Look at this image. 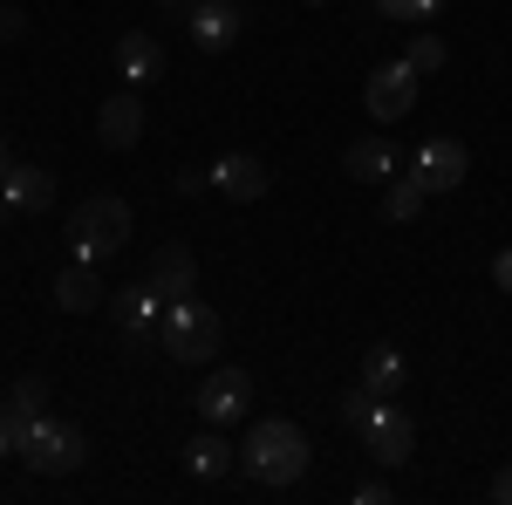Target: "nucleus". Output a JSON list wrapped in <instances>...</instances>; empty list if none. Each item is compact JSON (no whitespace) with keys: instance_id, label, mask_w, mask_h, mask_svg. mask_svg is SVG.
<instances>
[{"instance_id":"f257e3e1","label":"nucleus","mask_w":512,"mask_h":505,"mask_svg":"<svg viewBox=\"0 0 512 505\" xmlns=\"http://www.w3.org/2000/svg\"><path fill=\"white\" fill-rule=\"evenodd\" d=\"M308 458H315V444H308V430L294 424V417H260V424L246 430V444H239V471L253 485H267V492L294 485L308 471Z\"/></svg>"},{"instance_id":"f03ea898","label":"nucleus","mask_w":512,"mask_h":505,"mask_svg":"<svg viewBox=\"0 0 512 505\" xmlns=\"http://www.w3.org/2000/svg\"><path fill=\"white\" fill-rule=\"evenodd\" d=\"M219 342H226V321H219V308L212 301H198V294H185V301H164L158 314V349L171 355V362H212L219 355Z\"/></svg>"},{"instance_id":"7ed1b4c3","label":"nucleus","mask_w":512,"mask_h":505,"mask_svg":"<svg viewBox=\"0 0 512 505\" xmlns=\"http://www.w3.org/2000/svg\"><path fill=\"white\" fill-rule=\"evenodd\" d=\"M123 246H130V198H117V192H89L69 212V253L76 260H117Z\"/></svg>"},{"instance_id":"20e7f679","label":"nucleus","mask_w":512,"mask_h":505,"mask_svg":"<svg viewBox=\"0 0 512 505\" xmlns=\"http://www.w3.org/2000/svg\"><path fill=\"white\" fill-rule=\"evenodd\" d=\"M82 458H89L82 430L69 424V417H48V410H41L35 430H28V444H21V465L41 471V478H69V471H82Z\"/></svg>"},{"instance_id":"39448f33","label":"nucleus","mask_w":512,"mask_h":505,"mask_svg":"<svg viewBox=\"0 0 512 505\" xmlns=\"http://www.w3.org/2000/svg\"><path fill=\"white\" fill-rule=\"evenodd\" d=\"M362 110L376 123H403L417 110V69H410V62H383L376 76L362 82Z\"/></svg>"},{"instance_id":"423d86ee","label":"nucleus","mask_w":512,"mask_h":505,"mask_svg":"<svg viewBox=\"0 0 512 505\" xmlns=\"http://www.w3.org/2000/svg\"><path fill=\"white\" fill-rule=\"evenodd\" d=\"M362 451H369V465L403 471V465H410V451H417V424H410L396 403H383V410L362 424Z\"/></svg>"},{"instance_id":"0eeeda50","label":"nucleus","mask_w":512,"mask_h":505,"mask_svg":"<svg viewBox=\"0 0 512 505\" xmlns=\"http://www.w3.org/2000/svg\"><path fill=\"white\" fill-rule=\"evenodd\" d=\"M192 403H198V417H205L212 430H226V424L246 417V403H253V376H246V369H212V376L198 383Z\"/></svg>"},{"instance_id":"6e6552de","label":"nucleus","mask_w":512,"mask_h":505,"mask_svg":"<svg viewBox=\"0 0 512 505\" xmlns=\"http://www.w3.org/2000/svg\"><path fill=\"white\" fill-rule=\"evenodd\" d=\"M144 287L158 294V301H185L198 287V260H192V246L185 239H164L158 253H151V267H144Z\"/></svg>"},{"instance_id":"1a4fd4ad","label":"nucleus","mask_w":512,"mask_h":505,"mask_svg":"<svg viewBox=\"0 0 512 505\" xmlns=\"http://www.w3.org/2000/svg\"><path fill=\"white\" fill-rule=\"evenodd\" d=\"M103 308H110V321L123 328V342H130V349H144V342L158 349V314H164V301L151 294V287H123V294H110Z\"/></svg>"},{"instance_id":"9d476101","label":"nucleus","mask_w":512,"mask_h":505,"mask_svg":"<svg viewBox=\"0 0 512 505\" xmlns=\"http://www.w3.org/2000/svg\"><path fill=\"white\" fill-rule=\"evenodd\" d=\"M465 171H472V151H465V144H458V137H431V144H424V151H417V185H424V192H458V185H465Z\"/></svg>"},{"instance_id":"9b49d317","label":"nucleus","mask_w":512,"mask_h":505,"mask_svg":"<svg viewBox=\"0 0 512 505\" xmlns=\"http://www.w3.org/2000/svg\"><path fill=\"white\" fill-rule=\"evenodd\" d=\"M185 35H192V48H205V55H226L239 41V0H192Z\"/></svg>"},{"instance_id":"f8f14e48","label":"nucleus","mask_w":512,"mask_h":505,"mask_svg":"<svg viewBox=\"0 0 512 505\" xmlns=\"http://www.w3.org/2000/svg\"><path fill=\"white\" fill-rule=\"evenodd\" d=\"M0 205L7 212H48L55 205V171L48 164H7L0 171Z\"/></svg>"},{"instance_id":"ddd939ff","label":"nucleus","mask_w":512,"mask_h":505,"mask_svg":"<svg viewBox=\"0 0 512 505\" xmlns=\"http://www.w3.org/2000/svg\"><path fill=\"white\" fill-rule=\"evenodd\" d=\"M96 137L110 144V151H137V137H144V103H137V89L123 82L117 96L96 110Z\"/></svg>"},{"instance_id":"4468645a","label":"nucleus","mask_w":512,"mask_h":505,"mask_svg":"<svg viewBox=\"0 0 512 505\" xmlns=\"http://www.w3.org/2000/svg\"><path fill=\"white\" fill-rule=\"evenodd\" d=\"M212 185L233 198V205H253V198H267V164L253 151H226L212 164Z\"/></svg>"},{"instance_id":"2eb2a0df","label":"nucleus","mask_w":512,"mask_h":505,"mask_svg":"<svg viewBox=\"0 0 512 505\" xmlns=\"http://www.w3.org/2000/svg\"><path fill=\"white\" fill-rule=\"evenodd\" d=\"M103 301H110V287H103L96 260H69L62 280H55V308H62V314H96Z\"/></svg>"},{"instance_id":"dca6fc26","label":"nucleus","mask_w":512,"mask_h":505,"mask_svg":"<svg viewBox=\"0 0 512 505\" xmlns=\"http://www.w3.org/2000/svg\"><path fill=\"white\" fill-rule=\"evenodd\" d=\"M117 76L130 82V89H144V82L164 76V41L144 35V28H130V35L117 41Z\"/></svg>"},{"instance_id":"f3484780","label":"nucleus","mask_w":512,"mask_h":505,"mask_svg":"<svg viewBox=\"0 0 512 505\" xmlns=\"http://www.w3.org/2000/svg\"><path fill=\"white\" fill-rule=\"evenodd\" d=\"M342 164H349L355 185H390V178H396V144H390V137H355Z\"/></svg>"},{"instance_id":"a211bd4d","label":"nucleus","mask_w":512,"mask_h":505,"mask_svg":"<svg viewBox=\"0 0 512 505\" xmlns=\"http://www.w3.org/2000/svg\"><path fill=\"white\" fill-rule=\"evenodd\" d=\"M233 465H239V451H233V444H226L212 424H205L192 444H185V471H192V478H205V485H212V478H226Z\"/></svg>"},{"instance_id":"6ab92c4d","label":"nucleus","mask_w":512,"mask_h":505,"mask_svg":"<svg viewBox=\"0 0 512 505\" xmlns=\"http://www.w3.org/2000/svg\"><path fill=\"white\" fill-rule=\"evenodd\" d=\"M403 349H390V342H376V349H362V383L376 389V396H396L403 389Z\"/></svg>"},{"instance_id":"aec40b11","label":"nucleus","mask_w":512,"mask_h":505,"mask_svg":"<svg viewBox=\"0 0 512 505\" xmlns=\"http://www.w3.org/2000/svg\"><path fill=\"white\" fill-rule=\"evenodd\" d=\"M424 185H417V171H410V178H390V185H383V219H390V226H410V219H417V212H424Z\"/></svg>"},{"instance_id":"412c9836","label":"nucleus","mask_w":512,"mask_h":505,"mask_svg":"<svg viewBox=\"0 0 512 505\" xmlns=\"http://www.w3.org/2000/svg\"><path fill=\"white\" fill-rule=\"evenodd\" d=\"M0 403H7V410H21V417H41V410H48V376H21V383H7Z\"/></svg>"},{"instance_id":"4be33fe9","label":"nucleus","mask_w":512,"mask_h":505,"mask_svg":"<svg viewBox=\"0 0 512 505\" xmlns=\"http://www.w3.org/2000/svg\"><path fill=\"white\" fill-rule=\"evenodd\" d=\"M383 403H390V396H376V389H369V383H355L349 396H342V424H349L355 437H362V424H369V417H376Z\"/></svg>"},{"instance_id":"5701e85b","label":"nucleus","mask_w":512,"mask_h":505,"mask_svg":"<svg viewBox=\"0 0 512 505\" xmlns=\"http://www.w3.org/2000/svg\"><path fill=\"white\" fill-rule=\"evenodd\" d=\"M403 62H410L417 76H431V69H444V41H437V35H417L410 48H403Z\"/></svg>"},{"instance_id":"b1692460","label":"nucleus","mask_w":512,"mask_h":505,"mask_svg":"<svg viewBox=\"0 0 512 505\" xmlns=\"http://www.w3.org/2000/svg\"><path fill=\"white\" fill-rule=\"evenodd\" d=\"M437 7H444V0H376L383 21H431Z\"/></svg>"},{"instance_id":"393cba45","label":"nucleus","mask_w":512,"mask_h":505,"mask_svg":"<svg viewBox=\"0 0 512 505\" xmlns=\"http://www.w3.org/2000/svg\"><path fill=\"white\" fill-rule=\"evenodd\" d=\"M28 35V14L21 7H0V41H21Z\"/></svg>"},{"instance_id":"a878e982","label":"nucleus","mask_w":512,"mask_h":505,"mask_svg":"<svg viewBox=\"0 0 512 505\" xmlns=\"http://www.w3.org/2000/svg\"><path fill=\"white\" fill-rule=\"evenodd\" d=\"M390 499V485H383V478H362V485H355V505H383Z\"/></svg>"},{"instance_id":"bb28decb","label":"nucleus","mask_w":512,"mask_h":505,"mask_svg":"<svg viewBox=\"0 0 512 505\" xmlns=\"http://www.w3.org/2000/svg\"><path fill=\"white\" fill-rule=\"evenodd\" d=\"M492 280H499V294H512V246L499 253V260H492Z\"/></svg>"},{"instance_id":"cd10ccee","label":"nucleus","mask_w":512,"mask_h":505,"mask_svg":"<svg viewBox=\"0 0 512 505\" xmlns=\"http://www.w3.org/2000/svg\"><path fill=\"white\" fill-rule=\"evenodd\" d=\"M205 185H212L205 171H178V192H185V198H198V192H205Z\"/></svg>"},{"instance_id":"c85d7f7f","label":"nucleus","mask_w":512,"mask_h":505,"mask_svg":"<svg viewBox=\"0 0 512 505\" xmlns=\"http://www.w3.org/2000/svg\"><path fill=\"white\" fill-rule=\"evenodd\" d=\"M492 499H499V505H512V465L499 471V478H492Z\"/></svg>"},{"instance_id":"c756f323","label":"nucleus","mask_w":512,"mask_h":505,"mask_svg":"<svg viewBox=\"0 0 512 505\" xmlns=\"http://www.w3.org/2000/svg\"><path fill=\"white\" fill-rule=\"evenodd\" d=\"M0 458H14V437H7V417H0Z\"/></svg>"},{"instance_id":"7c9ffc66","label":"nucleus","mask_w":512,"mask_h":505,"mask_svg":"<svg viewBox=\"0 0 512 505\" xmlns=\"http://www.w3.org/2000/svg\"><path fill=\"white\" fill-rule=\"evenodd\" d=\"M0 171H7V130H0Z\"/></svg>"},{"instance_id":"2f4dec72","label":"nucleus","mask_w":512,"mask_h":505,"mask_svg":"<svg viewBox=\"0 0 512 505\" xmlns=\"http://www.w3.org/2000/svg\"><path fill=\"white\" fill-rule=\"evenodd\" d=\"M164 7H192V0H164Z\"/></svg>"},{"instance_id":"473e14b6","label":"nucleus","mask_w":512,"mask_h":505,"mask_svg":"<svg viewBox=\"0 0 512 505\" xmlns=\"http://www.w3.org/2000/svg\"><path fill=\"white\" fill-rule=\"evenodd\" d=\"M308 7H328V0H308Z\"/></svg>"}]
</instances>
